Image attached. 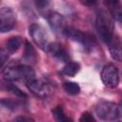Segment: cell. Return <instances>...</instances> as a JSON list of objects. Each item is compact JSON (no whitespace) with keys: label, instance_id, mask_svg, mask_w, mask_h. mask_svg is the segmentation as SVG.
Here are the masks:
<instances>
[{"label":"cell","instance_id":"8","mask_svg":"<svg viewBox=\"0 0 122 122\" xmlns=\"http://www.w3.org/2000/svg\"><path fill=\"white\" fill-rule=\"evenodd\" d=\"M16 24V14L10 7L0 8V32L11 30Z\"/></svg>","mask_w":122,"mask_h":122},{"label":"cell","instance_id":"21","mask_svg":"<svg viewBox=\"0 0 122 122\" xmlns=\"http://www.w3.org/2000/svg\"><path fill=\"white\" fill-rule=\"evenodd\" d=\"M79 121H81V122H94L95 118L93 117V115L91 112H85L81 114V116L79 118Z\"/></svg>","mask_w":122,"mask_h":122},{"label":"cell","instance_id":"17","mask_svg":"<svg viewBox=\"0 0 122 122\" xmlns=\"http://www.w3.org/2000/svg\"><path fill=\"white\" fill-rule=\"evenodd\" d=\"M63 89L64 91L70 94V95H77L80 93V86L76 82L72 81H66L63 83Z\"/></svg>","mask_w":122,"mask_h":122},{"label":"cell","instance_id":"23","mask_svg":"<svg viewBox=\"0 0 122 122\" xmlns=\"http://www.w3.org/2000/svg\"><path fill=\"white\" fill-rule=\"evenodd\" d=\"M98 0H79V2L86 7H93L97 4Z\"/></svg>","mask_w":122,"mask_h":122},{"label":"cell","instance_id":"9","mask_svg":"<svg viewBox=\"0 0 122 122\" xmlns=\"http://www.w3.org/2000/svg\"><path fill=\"white\" fill-rule=\"evenodd\" d=\"M46 19L48 21L49 26L52 30L55 32H63L66 25V20L62 14H60L57 11L51 10L47 12L46 14Z\"/></svg>","mask_w":122,"mask_h":122},{"label":"cell","instance_id":"24","mask_svg":"<svg viewBox=\"0 0 122 122\" xmlns=\"http://www.w3.org/2000/svg\"><path fill=\"white\" fill-rule=\"evenodd\" d=\"M14 121H33L32 118L30 117H25V116H18L14 118Z\"/></svg>","mask_w":122,"mask_h":122},{"label":"cell","instance_id":"4","mask_svg":"<svg viewBox=\"0 0 122 122\" xmlns=\"http://www.w3.org/2000/svg\"><path fill=\"white\" fill-rule=\"evenodd\" d=\"M62 33L71 40L82 44L83 47H85L86 49H92L96 45V39L92 34L89 32H84L73 27L66 26Z\"/></svg>","mask_w":122,"mask_h":122},{"label":"cell","instance_id":"14","mask_svg":"<svg viewBox=\"0 0 122 122\" xmlns=\"http://www.w3.org/2000/svg\"><path fill=\"white\" fill-rule=\"evenodd\" d=\"M23 58H24L25 61H27V62H29V63H35V61H36V59H37L36 51H35L34 47H33L29 41H26V42H25Z\"/></svg>","mask_w":122,"mask_h":122},{"label":"cell","instance_id":"13","mask_svg":"<svg viewBox=\"0 0 122 122\" xmlns=\"http://www.w3.org/2000/svg\"><path fill=\"white\" fill-rule=\"evenodd\" d=\"M107 8L109 9V11L112 15V17L116 20L117 22H121V4L120 0H104Z\"/></svg>","mask_w":122,"mask_h":122},{"label":"cell","instance_id":"1","mask_svg":"<svg viewBox=\"0 0 122 122\" xmlns=\"http://www.w3.org/2000/svg\"><path fill=\"white\" fill-rule=\"evenodd\" d=\"M95 28L99 38L108 45L114 36V26L112 18L106 12L99 11L95 19Z\"/></svg>","mask_w":122,"mask_h":122},{"label":"cell","instance_id":"2","mask_svg":"<svg viewBox=\"0 0 122 122\" xmlns=\"http://www.w3.org/2000/svg\"><path fill=\"white\" fill-rule=\"evenodd\" d=\"M35 77V72L33 69L25 64H16L13 66L7 67L4 70V79L9 81H25Z\"/></svg>","mask_w":122,"mask_h":122},{"label":"cell","instance_id":"11","mask_svg":"<svg viewBox=\"0 0 122 122\" xmlns=\"http://www.w3.org/2000/svg\"><path fill=\"white\" fill-rule=\"evenodd\" d=\"M108 46H109V51H110V54H111L112 58L114 61L120 62L121 61V53H122L120 38L114 34V36L112 37L111 42L108 44Z\"/></svg>","mask_w":122,"mask_h":122},{"label":"cell","instance_id":"22","mask_svg":"<svg viewBox=\"0 0 122 122\" xmlns=\"http://www.w3.org/2000/svg\"><path fill=\"white\" fill-rule=\"evenodd\" d=\"M38 9H45L49 6L51 0H32Z\"/></svg>","mask_w":122,"mask_h":122},{"label":"cell","instance_id":"18","mask_svg":"<svg viewBox=\"0 0 122 122\" xmlns=\"http://www.w3.org/2000/svg\"><path fill=\"white\" fill-rule=\"evenodd\" d=\"M52 116L53 118L56 120V121H59V122H66V121H69L71 120L66 114H65V112L63 110V108L61 106H57L55 107L52 111Z\"/></svg>","mask_w":122,"mask_h":122},{"label":"cell","instance_id":"10","mask_svg":"<svg viewBox=\"0 0 122 122\" xmlns=\"http://www.w3.org/2000/svg\"><path fill=\"white\" fill-rule=\"evenodd\" d=\"M47 51H49L55 59H57L60 62H69L70 61V55L68 51L66 50V48L58 42H53V43H50L48 46V50Z\"/></svg>","mask_w":122,"mask_h":122},{"label":"cell","instance_id":"16","mask_svg":"<svg viewBox=\"0 0 122 122\" xmlns=\"http://www.w3.org/2000/svg\"><path fill=\"white\" fill-rule=\"evenodd\" d=\"M80 71V65L77 62H72L69 61L66 63V65L62 69V73L66 76L72 77L74 76L78 71Z\"/></svg>","mask_w":122,"mask_h":122},{"label":"cell","instance_id":"12","mask_svg":"<svg viewBox=\"0 0 122 122\" xmlns=\"http://www.w3.org/2000/svg\"><path fill=\"white\" fill-rule=\"evenodd\" d=\"M0 88L6 92H9L12 94H14L15 96L21 98V99H26L28 97V95L19 88L17 87L15 84L12 83V81H9V80H2L0 82Z\"/></svg>","mask_w":122,"mask_h":122},{"label":"cell","instance_id":"5","mask_svg":"<svg viewBox=\"0 0 122 122\" xmlns=\"http://www.w3.org/2000/svg\"><path fill=\"white\" fill-rule=\"evenodd\" d=\"M28 90L36 97L40 99H46L50 97L52 93V89L51 85L43 80V79H38V78H32L26 82Z\"/></svg>","mask_w":122,"mask_h":122},{"label":"cell","instance_id":"19","mask_svg":"<svg viewBox=\"0 0 122 122\" xmlns=\"http://www.w3.org/2000/svg\"><path fill=\"white\" fill-rule=\"evenodd\" d=\"M0 103L4 107H6L10 110H15L20 105V102L18 100H12V99H7V98L0 99Z\"/></svg>","mask_w":122,"mask_h":122},{"label":"cell","instance_id":"7","mask_svg":"<svg viewBox=\"0 0 122 122\" xmlns=\"http://www.w3.org/2000/svg\"><path fill=\"white\" fill-rule=\"evenodd\" d=\"M29 33L34 44L38 46L41 50L47 51L50 42L48 39L47 32L43 29V27H41L38 24H31L29 27Z\"/></svg>","mask_w":122,"mask_h":122},{"label":"cell","instance_id":"15","mask_svg":"<svg viewBox=\"0 0 122 122\" xmlns=\"http://www.w3.org/2000/svg\"><path fill=\"white\" fill-rule=\"evenodd\" d=\"M22 44H23V39L21 36H11L6 42L7 51H9L10 53H14L21 48Z\"/></svg>","mask_w":122,"mask_h":122},{"label":"cell","instance_id":"3","mask_svg":"<svg viewBox=\"0 0 122 122\" xmlns=\"http://www.w3.org/2000/svg\"><path fill=\"white\" fill-rule=\"evenodd\" d=\"M95 113L104 121H118L122 117L121 106L111 101H100L95 107Z\"/></svg>","mask_w":122,"mask_h":122},{"label":"cell","instance_id":"6","mask_svg":"<svg viewBox=\"0 0 122 122\" xmlns=\"http://www.w3.org/2000/svg\"><path fill=\"white\" fill-rule=\"evenodd\" d=\"M101 80L106 87L111 89L116 88L120 81L118 68L113 64H108L104 66L101 71Z\"/></svg>","mask_w":122,"mask_h":122},{"label":"cell","instance_id":"20","mask_svg":"<svg viewBox=\"0 0 122 122\" xmlns=\"http://www.w3.org/2000/svg\"><path fill=\"white\" fill-rule=\"evenodd\" d=\"M8 60H9L8 51L7 52L1 51L0 52V72L1 71H4V70L7 68L6 67V64L8 63Z\"/></svg>","mask_w":122,"mask_h":122}]
</instances>
